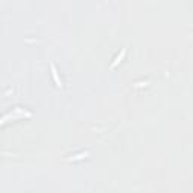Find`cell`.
I'll use <instances>...</instances> for the list:
<instances>
[{
	"instance_id": "7a4b0ae2",
	"label": "cell",
	"mask_w": 193,
	"mask_h": 193,
	"mask_svg": "<svg viewBox=\"0 0 193 193\" xmlns=\"http://www.w3.org/2000/svg\"><path fill=\"white\" fill-rule=\"evenodd\" d=\"M125 53H127V50H125V48H122V50H121V53H119V54H118V56L115 57V60L112 62V65H110V68H115V66H116V65H118V63H119V62H121V60L124 59V56H125Z\"/></svg>"
},
{
	"instance_id": "277c9868",
	"label": "cell",
	"mask_w": 193,
	"mask_h": 193,
	"mask_svg": "<svg viewBox=\"0 0 193 193\" xmlns=\"http://www.w3.org/2000/svg\"><path fill=\"white\" fill-rule=\"evenodd\" d=\"M145 84H148V81H142V83H137V86H145Z\"/></svg>"
},
{
	"instance_id": "6da1fadb",
	"label": "cell",
	"mask_w": 193,
	"mask_h": 193,
	"mask_svg": "<svg viewBox=\"0 0 193 193\" xmlns=\"http://www.w3.org/2000/svg\"><path fill=\"white\" fill-rule=\"evenodd\" d=\"M50 68H51V75H53V78H54L56 84H57L59 87H62V80L59 78V74H57V69H56L54 63H50Z\"/></svg>"
},
{
	"instance_id": "3957f363",
	"label": "cell",
	"mask_w": 193,
	"mask_h": 193,
	"mask_svg": "<svg viewBox=\"0 0 193 193\" xmlns=\"http://www.w3.org/2000/svg\"><path fill=\"white\" fill-rule=\"evenodd\" d=\"M87 155H89V151H84V152H80V154L74 155V157H68L66 160H72V161H77V160H81V158H84V157H87Z\"/></svg>"
}]
</instances>
